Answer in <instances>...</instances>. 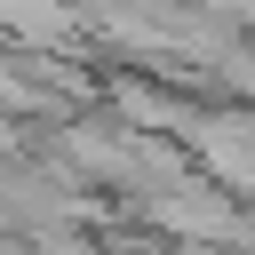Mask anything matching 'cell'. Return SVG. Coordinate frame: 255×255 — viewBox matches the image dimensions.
<instances>
[{
	"instance_id": "1",
	"label": "cell",
	"mask_w": 255,
	"mask_h": 255,
	"mask_svg": "<svg viewBox=\"0 0 255 255\" xmlns=\"http://www.w3.org/2000/svg\"><path fill=\"white\" fill-rule=\"evenodd\" d=\"M199 151H207L231 183L255 191V120H207V128H199Z\"/></svg>"
}]
</instances>
